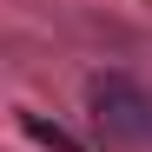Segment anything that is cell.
<instances>
[{"instance_id": "6da1fadb", "label": "cell", "mask_w": 152, "mask_h": 152, "mask_svg": "<svg viewBox=\"0 0 152 152\" xmlns=\"http://www.w3.org/2000/svg\"><path fill=\"white\" fill-rule=\"evenodd\" d=\"M93 119L106 126L113 139H132V145H152V93L139 80H126V73H106V80H93Z\"/></svg>"}, {"instance_id": "7a4b0ae2", "label": "cell", "mask_w": 152, "mask_h": 152, "mask_svg": "<svg viewBox=\"0 0 152 152\" xmlns=\"http://www.w3.org/2000/svg\"><path fill=\"white\" fill-rule=\"evenodd\" d=\"M20 132H27L33 145H46V152H86L80 139H66V132H60V126H46L40 113H20Z\"/></svg>"}]
</instances>
